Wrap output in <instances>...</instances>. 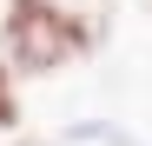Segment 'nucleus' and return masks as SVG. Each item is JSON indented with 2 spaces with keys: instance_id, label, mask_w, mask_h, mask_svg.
<instances>
[{
  "instance_id": "3",
  "label": "nucleus",
  "mask_w": 152,
  "mask_h": 146,
  "mask_svg": "<svg viewBox=\"0 0 152 146\" xmlns=\"http://www.w3.org/2000/svg\"><path fill=\"white\" fill-rule=\"evenodd\" d=\"M60 146H132V133H119V126H106V119H80Z\"/></svg>"
},
{
  "instance_id": "2",
  "label": "nucleus",
  "mask_w": 152,
  "mask_h": 146,
  "mask_svg": "<svg viewBox=\"0 0 152 146\" xmlns=\"http://www.w3.org/2000/svg\"><path fill=\"white\" fill-rule=\"evenodd\" d=\"M20 119H27V106H20V73L7 66V60H0V133H20Z\"/></svg>"
},
{
  "instance_id": "4",
  "label": "nucleus",
  "mask_w": 152,
  "mask_h": 146,
  "mask_svg": "<svg viewBox=\"0 0 152 146\" xmlns=\"http://www.w3.org/2000/svg\"><path fill=\"white\" fill-rule=\"evenodd\" d=\"M13 146H60V139H40V133H13Z\"/></svg>"
},
{
  "instance_id": "1",
  "label": "nucleus",
  "mask_w": 152,
  "mask_h": 146,
  "mask_svg": "<svg viewBox=\"0 0 152 146\" xmlns=\"http://www.w3.org/2000/svg\"><path fill=\"white\" fill-rule=\"evenodd\" d=\"M106 40V13L73 7V0H7L0 7V60L20 80H46L66 60L99 53Z\"/></svg>"
}]
</instances>
